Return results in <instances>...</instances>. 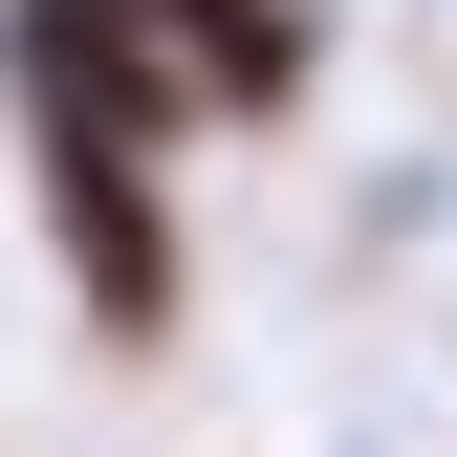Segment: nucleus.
<instances>
[{"mask_svg": "<svg viewBox=\"0 0 457 457\" xmlns=\"http://www.w3.org/2000/svg\"><path fill=\"white\" fill-rule=\"evenodd\" d=\"M22 196H44V262H66L87 349H175V305H196L175 153H66V131H22Z\"/></svg>", "mask_w": 457, "mask_h": 457, "instance_id": "1", "label": "nucleus"}, {"mask_svg": "<svg viewBox=\"0 0 457 457\" xmlns=\"http://www.w3.org/2000/svg\"><path fill=\"white\" fill-rule=\"evenodd\" d=\"M0 109L66 131V153H196V87H175L153 0H0Z\"/></svg>", "mask_w": 457, "mask_h": 457, "instance_id": "2", "label": "nucleus"}, {"mask_svg": "<svg viewBox=\"0 0 457 457\" xmlns=\"http://www.w3.org/2000/svg\"><path fill=\"white\" fill-rule=\"evenodd\" d=\"M153 22H175L196 131H283V109L327 87V0H153Z\"/></svg>", "mask_w": 457, "mask_h": 457, "instance_id": "3", "label": "nucleus"}]
</instances>
